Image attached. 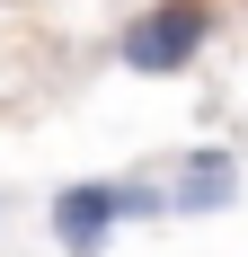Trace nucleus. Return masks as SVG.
I'll list each match as a JSON object with an SVG mask.
<instances>
[{
    "mask_svg": "<svg viewBox=\"0 0 248 257\" xmlns=\"http://www.w3.org/2000/svg\"><path fill=\"white\" fill-rule=\"evenodd\" d=\"M204 36H213V0H151V9L124 18L115 53H124V71H142V80H177V71L204 62Z\"/></svg>",
    "mask_w": 248,
    "mask_h": 257,
    "instance_id": "nucleus-1",
    "label": "nucleus"
},
{
    "mask_svg": "<svg viewBox=\"0 0 248 257\" xmlns=\"http://www.w3.org/2000/svg\"><path fill=\"white\" fill-rule=\"evenodd\" d=\"M53 239H62V257H106V239H115V222H124V195H115V178H80V186H62L53 195Z\"/></svg>",
    "mask_w": 248,
    "mask_h": 257,
    "instance_id": "nucleus-2",
    "label": "nucleus"
},
{
    "mask_svg": "<svg viewBox=\"0 0 248 257\" xmlns=\"http://www.w3.org/2000/svg\"><path fill=\"white\" fill-rule=\"evenodd\" d=\"M160 195H169V213H230L239 204V151H222V142L213 151H186L160 178Z\"/></svg>",
    "mask_w": 248,
    "mask_h": 257,
    "instance_id": "nucleus-3",
    "label": "nucleus"
},
{
    "mask_svg": "<svg viewBox=\"0 0 248 257\" xmlns=\"http://www.w3.org/2000/svg\"><path fill=\"white\" fill-rule=\"evenodd\" d=\"M115 195H124V222H160V213H169L160 178H115Z\"/></svg>",
    "mask_w": 248,
    "mask_h": 257,
    "instance_id": "nucleus-4",
    "label": "nucleus"
}]
</instances>
